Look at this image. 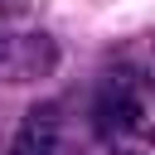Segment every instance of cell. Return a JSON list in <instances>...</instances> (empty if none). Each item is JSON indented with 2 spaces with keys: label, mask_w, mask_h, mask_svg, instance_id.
Wrapping results in <instances>:
<instances>
[{
  "label": "cell",
  "mask_w": 155,
  "mask_h": 155,
  "mask_svg": "<svg viewBox=\"0 0 155 155\" xmlns=\"http://www.w3.org/2000/svg\"><path fill=\"white\" fill-rule=\"evenodd\" d=\"M126 155H136V150H126Z\"/></svg>",
  "instance_id": "4"
},
{
  "label": "cell",
  "mask_w": 155,
  "mask_h": 155,
  "mask_svg": "<svg viewBox=\"0 0 155 155\" xmlns=\"http://www.w3.org/2000/svg\"><path fill=\"white\" fill-rule=\"evenodd\" d=\"M5 155H58V116H53V107L24 111V121L15 126Z\"/></svg>",
  "instance_id": "3"
},
{
  "label": "cell",
  "mask_w": 155,
  "mask_h": 155,
  "mask_svg": "<svg viewBox=\"0 0 155 155\" xmlns=\"http://www.w3.org/2000/svg\"><path fill=\"white\" fill-rule=\"evenodd\" d=\"M136 126H140V102H136V92H131L126 82H107V87L92 97V131L107 136V140H116V136H126V131H136Z\"/></svg>",
  "instance_id": "2"
},
{
  "label": "cell",
  "mask_w": 155,
  "mask_h": 155,
  "mask_svg": "<svg viewBox=\"0 0 155 155\" xmlns=\"http://www.w3.org/2000/svg\"><path fill=\"white\" fill-rule=\"evenodd\" d=\"M58 68V48L48 34H24V39H10L5 48V63H0V78L5 82H39Z\"/></svg>",
  "instance_id": "1"
}]
</instances>
